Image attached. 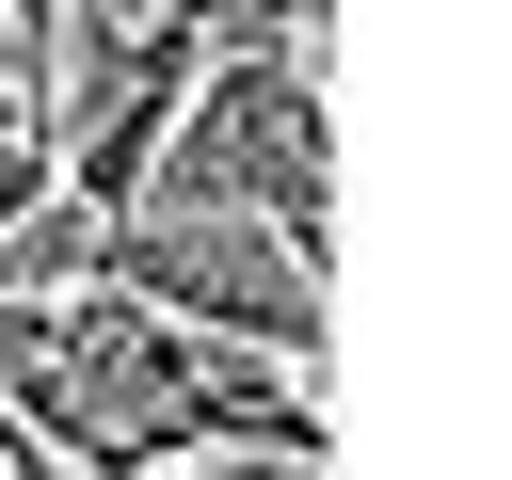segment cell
<instances>
[{
  "instance_id": "obj_2",
  "label": "cell",
  "mask_w": 512,
  "mask_h": 480,
  "mask_svg": "<svg viewBox=\"0 0 512 480\" xmlns=\"http://www.w3.org/2000/svg\"><path fill=\"white\" fill-rule=\"evenodd\" d=\"M96 288L176 320V336H224V352H272V368H320V320L336 288L272 240V224H208V208H128L96 240Z\"/></svg>"
},
{
  "instance_id": "obj_3",
  "label": "cell",
  "mask_w": 512,
  "mask_h": 480,
  "mask_svg": "<svg viewBox=\"0 0 512 480\" xmlns=\"http://www.w3.org/2000/svg\"><path fill=\"white\" fill-rule=\"evenodd\" d=\"M48 208H64V144L48 128H0V240H32Z\"/></svg>"
},
{
  "instance_id": "obj_1",
  "label": "cell",
  "mask_w": 512,
  "mask_h": 480,
  "mask_svg": "<svg viewBox=\"0 0 512 480\" xmlns=\"http://www.w3.org/2000/svg\"><path fill=\"white\" fill-rule=\"evenodd\" d=\"M144 208H208V224H272L320 288H336V112H320V48H224L144 176Z\"/></svg>"
},
{
  "instance_id": "obj_5",
  "label": "cell",
  "mask_w": 512,
  "mask_h": 480,
  "mask_svg": "<svg viewBox=\"0 0 512 480\" xmlns=\"http://www.w3.org/2000/svg\"><path fill=\"white\" fill-rule=\"evenodd\" d=\"M176 480H304V464H256V448H208V464H176Z\"/></svg>"
},
{
  "instance_id": "obj_4",
  "label": "cell",
  "mask_w": 512,
  "mask_h": 480,
  "mask_svg": "<svg viewBox=\"0 0 512 480\" xmlns=\"http://www.w3.org/2000/svg\"><path fill=\"white\" fill-rule=\"evenodd\" d=\"M32 112H48V64H32V32L0 16V128H32Z\"/></svg>"
}]
</instances>
